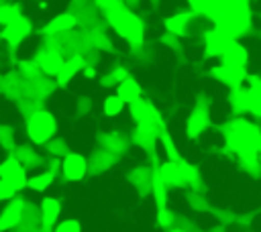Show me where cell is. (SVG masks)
<instances>
[{
    "instance_id": "15",
    "label": "cell",
    "mask_w": 261,
    "mask_h": 232,
    "mask_svg": "<svg viewBox=\"0 0 261 232\" xmlns=\"http://www.w3.org/2000/svg\"><path fill=\"white\" fill-rule=\"evenodd\" d=\"M73 26H75V18L71 14H59L43 26V33H59V31H69Z\"/></svg>"
},
{
    "instance_id": "11",
    "label": "cell",
    "mask_w": 261,
    "mask_h": 232,
    "mask_svg": "<svg viewBox=\"0 0 261 232\" xmlns=\"http://www.w3.org/2000/svg\"><path fill=\"white\" fill-rule=\"evenodd\" d=\"M222 63H226V65H237V67H245V63H247V51H245V47L232 41V43L224 49V53H222Z\"/></svg>"
},
{
    "instance_id": "28",
    "label": "cell",
    "mask_w": 261,
    "mask_h": 232,
    "mask_svg": "<svg viewBox=\"0 0 261 232\" xmlns=\"http://www.w3.org/2000/svg\"><path fill=\"white\" fill-rule=\"evenodd\" d=\"M8 24H14V26L24 35V37L31 33V22H29L24 16H20V14H18V16H14V18H12V22H8Z\"/></svg>"
},
{
    "instance_id": "6",
    "label": "cell",
    "mask_w": 261,
    "mask_h": 232,
    "mask_svg": "<svg viewBox=\"0 0 261 232\" xmlns=\"http://www.w3.org/2000/svg\"><path fill=\"white\" fill-rule=\"evenodd\" d=\"M232 43V37L226 33V31H222L220 26H214L208 35H206V55H222L224 53V49L228 47Z\"/></svg>"
},
{
    "instance_id": "34",
    "label": "cell",
    "mask_w": 261,
    "mask_h": 232,
    "mask_svg": "<svg viewBox=\"0 0 261 232\" xmlns=\"http://www.w3.org/2000/svg\"><path fill=\"white\" fill-rule=\"evenodd\" d=\"M114 77H116V79H118V83H120V81H122V79H126L128 75H126V71H124V69H116V71H114Z\"/></svg>"
},
{
    "instance_id": "3",
    "label": "cell",
    "mask_w": 261,
    "mask_h": 232,
    "mask_svg": "<svg viewBox=\"0 0 261 232\" xmlns=\"http://www.w3.org/2000/svg\"><path fill=\"white\" fill-rule=\"evenodd\" d=\"M57 132V122L55 116L47 110L33 112L27 120V134L35 144H45L49 142Z\"/></svg>"
},
{
    "instance_id": "23",
    "label": "cell",
    "mask_w": 261,
    "mask_h": 232,
    "mask_svg": "<svg viewBox=\"0 0 261 232\" xmlns=\"http://www.w3.org/2000/svg\"><path fill=\"white\" fill-rule=\"evenodd\" d=\"M161 142H163V149H165V155H167V159H169V161H179V155H177V151H175V144H173L171 136H169L165 130H163Z\"/></svg>"
},
{
    "instance_id": "37",
    "label": "cell",
    "mask_w": 261,
    "mask_h": 232,
    "mask_svg": "<svg viewBox=\"0 0 261 232\" xmlns=\"http://www.w3.org/2000/svg\"><path fill=\"white\" fill-rule=\"evenodd\" d=\"M259 153H261V149H259Z\"/></svg>"
},
{
    "instance_id": "18",
    "label": "cell",
    "mask_w": 261,
    "mask_h": 232,
    "mask_svg": "<svg viewBox=\"0 0 261 232\" xmlns=\"http://www.w3.org/2000/svg\"><path fill=\"white\" fill-rule=\"evenodd\" d=\"M130 116H133L137 122L149 120V118L153 116V108H151L149 104H145V102L137 100V102H133V104H130Z\"/></svg>"
},
{
    "instance_id": "30",
    "label": "cell",
    "mask_w": 261,
    "mask_h": 232,
    "mask_svg": "<svg viewBox=\"0 0 261 232\" xmlns=\"http://www.w3.org/2000/svg\"><path fill=\"white\" fill-rule=\"evenodd\" d=\"M247 98L249 100H261V81H253L251 90L247 92Z\"/></svg>"
},
{
    "instance_id": "2",
    "label": "cell",
    "mask_w": 261,
    "mask_h": 232,
    "mask_svg": "<svg viewBox=\"0 0 261 232\" xmlns=\"http://www.w3.org/2000/svg\"><path fill=\"white\" fill-rule=\"evenodd\" d=\"M106 18L114 26V31L128 43H135V45L143 43V24L133 12L124 10L122 6H116L106 12Z\"/></svg>"
},
{
    "instance_id": "5",
    "label": "cell",
    "mask_w": 261,
    "mask_h": 232,
    "mask_svg": "<svg viewBox=\"0 0 261 232\" xmlns=\"http://www.w3.org/2000/svg\"><path fill=\"white\" fill-rule=\"evenodd\" d=\"M61 171H63V177L69 179V181H80L86 177V171H88V163L82 155L77 153H69L63 163H61Z\"/></svg>"
},
{
    "instance_id": "12",
    "label": "cell",
    "mask_w": 261,
    "mask_h": 232,
    "mask_svg": "<svg viewBox=\"0 0 261 232\" xmlns=\"http://www.w3.org/2000/svg\"><path fill=\"white\" fill-rule=\"evenodd\" d=\"M116 94H118L126 104H133V102L141 100V85H139V81H135L133 77H126V79H122V81L116 85Z\"/></svg>"
},
{
    "instance_id": "25",
    "label": "cell",
    "mask_w": 261,
    "mask_h": 232,
    "mask_svg": "<svg viewBox=\"0 0 261 232\" xmlns=\"http://www.w3.org/2000/svg\"><path fill=\"white\" fill-rule=\"evenodd\" d=\"M179 171H181V181L192 183V181H196V177H198L196 167L190 165V163H186V161H179Z\"/></svg>"
},
{
    "instance_id": "1",
    "label": "cell",
    "mask_w": 261,
    "mask_h": 232,
    "mask_svg": "<svg viewBox=\"0 0 261 232\" xmlns=\"http://www.w3.org/2000/svg\"><path fill=\"white\" fill-rule=\"evenodd\" d=\"M226 138H228V147L234 149L241 157L255 155L261 149V132H259V128H255L253 124H249L245 120H237L232 124V130L226 134Z\"/></svg>"
},
{
    "instance_id": "14",
    "label": "cell",
    "mask_w": 261,
    "mask_h": 232,
    "mask_svg": "<svg viewBox=\"0 0 261 232\" xmlns=\"http://www.w3.org/2000/svg\"><path fill=\"white\" fill-rule=\"evenodd\" d=\"M82 67H84V59H82L80 55L71 57L69 61H65V63H63L61 71L57 73V83H59V85H65V83H67V81H69V79H71V77H73Z\"/></svg>"
},
{
    "instance_id": "32",
    "label": "cell",
    "mask_w": 261,
    "mask_h": 232,
    "mask_svg": "<svg viewBox=\"0 0 261 232\" xmlns=\"http://www.w3.org/2000/svg\"><path fill=\"white\" fill-rule=\"evenodd\" d=\"M96 4H98L102 10H106V12L118 6V2H116V0H96Z\"/></svg>"
},
{
    "instance_id": "13",
    "label": "cell",
    "mask_w": 261,
    "mask_h": 232,
    "mask_svg": "<svg viewBox=\"0 0 261 232\" xmlns=\"http://www.w3.org/2000/svg\"><path fill=\"white\" fill-rule=\"evenodd\" d=\"M157 175L163 179L165 185H179V183H181L179 161H165V163L157 169Z\"/></svg>"
},
{
    "instance_id": "19",
    "label": "cell",
    "mask_w": 261,
    "mask_h": 232,
    "mask_svg": "<svg viewBox=\"0 0 261 232\" xmlns=\"http://www.w3.org/2000/svg\"><path fill=\"white\" fill-rule=\"evenodd\" d=\"M151 191H153V197H155L157 208H159V210H161V208H165V199H167V193H165V183H163V179H161L157 173H155V177H153Z\"/></svg>"
},
{
    "instance_id": "8",
    "label": "cell",
    "mask_w": 261,
    "mask_h": 232,
    "mask_svg": "<svg viewBox=\"0 0 261 232\" xmlns=\"http://www.w3.org/2000/svg\"><path fill=\"white\" fill-rule=\"evenodd\" d=\"M214 77L216 79H220L222 83H226V85H230V88H239L243 81H245V77H247V71H245V67H237V65H222V67H214Z\"/></svg>"
},
{
    "instance_id": "36",
    "label": "cell",
    "mask_w": 261,
    "mask_h": 232,
    "mask_svg": "<svg viewBox=\"0 0 261 232\" xmlns=\"http://www.w3.org/2000/svg\"><path fill=\"white\" fill-rule=\"evenodd\" d=\"M173 232H181V230H173Z\"/></svg>"
},
{
    "instance_id": "26",
    "label": "cell",
    "mask_w": 261,
    "mask_h": 232,
    "mask_svg": "<svg viewBox=\"0 0 261 232\" xmlns=\"http://www.w3.org/2000/svg\"><path fill=\"white\" fill-rule=\"evenodd\" d=\"M53 232H82V226H80V222H77V220L69 218V220L59 222V224L55 226V230H53Z\"/></svg>"
},
{
    "instance_id": "31",
    "label": "cell",
    "mask_w": 261,
    "mask_h": 232,
    "mask_svg": "<svg viewBox=\"0 0 261 232\" xmlns=\"http://www.w3.org/2000/svg\"><path fill=\"white\" fill-rule=\"evenodd\" d=\"M157 220H159V224H161V226H169V224H171V220H173V216H171L165 208H161V210H159V218H157Z\"/></svg>"
},
{
    "instance_id": "17",
    "label": "cell",
    "mask_w": 261,
    "mask_h": 232,
    "mask_svg": "<svg viewBox=\"0 0 261 232\" xmlns=\"http://www.w3.org/2000/svg\"><path fill=\"white\" fill-rule=\"evenodd\" d=\"M39 63H41L43 71H47V73H51V75H57V73L61 71V67H63V63H65V61H63L57 53H49V55L41 57V59H39Z\"/></svg>"
},
{
    "instance_id": "29",
    "label": "cell",
    "mask_w": 261,
    "mask_h": 232,
    "mask_svg": "<svg viewBox=\"0 0 261 232\" xmlns=\"http://www.w3.org/2000/svg\"><path fill=\"white\" fill-rule=\"evenodd\" d=\"M245 110H249V112H253L255 116L261 118V100H249L247 94H245Z\"/></svg>"
},
{
    "instance_id": "20",
    "label": "cell",
    "mask_w": 261,
    "mask_h": 232,
    "mask_svg": "<svg viewBox=\"0 0 261 232\" xmlns=\"http://www.w3.org/2000/svg\"><path fill=\"white\" fill-rule=\"evenodd\" d=\"M124 104H126V102H124L118 94L108 96V98L104 100V112H106V116H118V114L122 112Z\"/></svg>"
},
{
    "instance_id": "24",
    "label": "cell",
    "mask_w": 261,
    "mask_h": 232,
    "mask_svg": "<svg viewBox=\"0 0 261 232\" xmlns=\"http://www.w3.org/2000/svg\"><path fill=\"white\" fill-rule=\"evenodd\" d=\"M18 6L14 4H6V6H0V24H8L12 22L14 16H18Z\"/></svg>"
},
{
    "instance_id": "22",
    "label": "cell",
    "mask_w": 261,
    "mask_h": 232,
    "mask_svg": "<svg viewBox=\"0 0 261 232\" xmlns=\"http://www.w3.org/2000/svg\"><path fill=\"white\" fill-rule=\"evenodd\" d=\"M0 37H2L4 41H8V45H12V47H18V45H20V41L24 39V35H22L14 24H6V26H4V31L0 33Z\"/></svg>"
},
{
    "instance_id": "16",
    "label": "cell",
    "mask_w": 261,
    "mask_h": 232,
    "mask_svg": "<svg viewBox=\"0 0 261 232\" xmlns=\"http://www.w3.org/2000/svg\"><path fill=\"white\" fill-rule=\"evenodd\" d=\"M190 18H192L190 12H177L169 18H165V28L173 35H186V26H188Z\"/></svg>"
},
{
    "instance_id": "9",
    "label": "cell",
    "mask_w": 261,
    "mask_h": 232,
    "mask_svg": "<svg viewBox=\"0 0 261 232\" xmlns=\"http://www.w3.org/2000/svg\"><path fill=\"white\" fill-rule=\"evenodd\" d=\"M206 126H208V112L202 110V108H196V110L190 114L188 124H186L188 134H190L192 138H198V136L206 130Z\"/></svg>"
},
{
    "instance_id": "21",
    "label": "cell",
    "mask_w": 261,
    "mask_h": 232,
    "mask_svg": "<svg viewBox=\"0 0 261 232\" xmlns=\"http://www.w3.org/2000/svg\"><path fill=\"white\" fill-rule=\"evenodd\" d=\"M51 183H53V173H51V171H45V173H41V175L29 177V187L35 189V191H45Z\"/></svg>"
},
{
    "instance_id": "4",
    "label": "cell",
    "mask_w": 261,
    "mask_h": 232,
    "mask_svg": "<svg viewBox=\"0 0 261 232\" xmlns=\"http://www.w3.org/2000/svg\"><path fill=\"white\" fill-rule=\"evenodd\" d=\"M0 179L8 181L10 185H14L16 189H24L29 185V177L24 173V167L20 165V161H16L14 157H8L0 163Z\"/></svg>"
},
{
    "instance_id": "10",
    "label": "cell",
    "mask_w": 261,
    "mask_h": 232,
    "mask_svg": "<svg viewBox=\"0 0 261 232\" xmlns=\"http://www.w3.org/2000/svg\"><path fill=\"white\" fill-rule=\"evenodd\" d=\"M61 214V204L55 197H45L41 201V220L45 228H51Z\"/></svg>"
},
{
    "instance_id": "35",
    "label": "cell",
    "mask_w": 261,
    "mask_h": 232,
    "mask_svg": "<svg viewBox=\"0 0 261 232\" xmlns=\"http://www.w3.org/2000/svg\"><path fill=\"white\" fill-rule=\"evenodd\" d=\"M84 73H86V75H88V77H94V69H90V67H88V69H86V71H84Z\"/></svg>"
},
{
    "instance_id": "7",
    "label": "cell",
    "mask_w": 261,
    "mask_h": 232,
    "mask_svg": "<svg viewBox=\"0 0 261 232\" xmlns=\"http://www.w3.org/2000/svg\"><path fill=\"white\" fill-rule=\"evenodd\" d=\"M22 210H24L22 199L12 197V199L6 204V208L2 210V214H0V232L10 230V228H14V226L20 222V218H22Z\"/></svg>"
},
{
    "instance_id": "33",
    "label": "cell",
    "mask_w": 261,
    "mask_h": 232,
    "mask_svg": "<svg viewBox=\"0 0 261 232\" xmlns=\"http://www.w3.org/2000/svg\"><path fill=\"white\" fill-rule=\"evenodd\" d=\"M188 2H190L192 10H196V12H202L204 10V4H206V0H188Z\"/></svg>"
},
{
    "instance_id": "27",
    "label": "cell",
    "mask_w": 261,
    "mask_h": 232,
    "mask_svg": "<svg viewBox=\"0 0 261 232\" xmlns=\"http://www.w3.org/2000/svg\"><path fill=\"white\" fill-rule=\"evenodd\" d=\"M16 191H18V189H16L14 185H10L8 181L0 179V199H2V201H10Z\"/></svg>"
}]
</instances>
